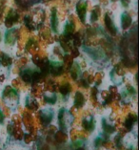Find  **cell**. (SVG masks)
Segmentation results:
<instances>
[{
	"label": "cell",
	"instance_id": "8992f818",
	"mask_svg": "<svg viewBox=\"0 0 139 150\" xmlns=\"http://www.w3.org/2000/svg\"><path fill=\"white\" fill-rule=\"evenodd\" d=\"M45 98L47 102H49V103H54L56 100V96L54 94H52V95H46L45 96Z\"/></svg>",
	"mask_w": 139,
	"mask_h": 150
},
{
	"label": "cell",
	"instance_id": "ba28073f",
	"mask_svg": "<svg viewBox=\"0 0 139 150\" xmlns=\"http://www.w3.org/2000/svg\"><path fill=\"white\" fill-rule=\"evenodd\" d=\"M78 150H83V149H78Z\"/></svg>",
	"mask_w": 139,
	"mask_h": 150
},
{
	"label": "cell",
	"instance_id": "3957f363",
	"mask_svg": "<svg viewBox=\"0 0 139 150\" xmlns=\"http://www.w3.org/2000/svg\"><path fill=\"white\" fill-rule=\"evenodd\" d=\"M77 13L79 14V16L81 17V19H84V16H85L86 13V3L81 1L77 6Z\"/></svg>",
	"mask_w": 139,
	"mask_h": 150
},
{
	"label": "cell",
	"instance_id": "277c9868",
	"mask_svg": "<svg viewBox=\"0 0 139 150\" xmlns=\"http://www.w3.org/2000/svg\"><path fill=\"white\" fill-rule=\"evenodd\" d=\"M84 127L86 128L88 131H93V128H94V122H93V119L91 118L90 120L86 119L84 120Z\"/></svg>",
	"mask_w": 139,
	"mask_h": 150
},
{
	"label": "cell",
	"instance_id": "6da1fadb",
	"mask_svg": "<svg viewBox=\"0 0 139 150\" xmlns=\"http://www.w3.org/2000/svg\"><path fill=\"white\" fill-rule=\"evenodd\" d=\"M72 117L71 116L69 112H66L65 110H61L60 114H59V123L60 126L62 128L67 129V127L72 123Z\"/></svg>",
	"mask_w": 139,
	"mask_h": 150
},
{
	"label": "cell",
	"instance_id": "7a4b0ae2",
	"mask_svg": "<svg viewBox=\"0 0 139 150\" xmlns=\"http://www.w3.org/2000/svg\"><path fill=\"white\" fill-rule=\"evenodd\" d=\"M53 118V113L50 110H43L40 113V119H41V122L44 125H47L51 122Z\"/></svg>",
	"mask_w": 139,
	"mask_h": 150
},
{
	"label": "cell",
	"instance_id": "52a82bcc",
	"mask_svg": "<svg viewBox=\"0 0 139 150\" xmlns=\"http://www.w3.org/2000/svg\"><path fill=\"white\" fill-rule=\"evenodd\" d=\"M3 120H4V115L2 114V111L0 110V122H3Z\"/></svg>",
	"mask_w": 139,
	"mask_h": 150
},
{
	"label": "cell",
	"instance_id": "5b68a950",
	"mask_svg": "<svg viewBox=\"0 0 139 150\" xmlns=\"http://www.w3.org/2000/svg\"><path fill=\"white\" fill-rule=\"evenodd\" d=\"M84 97L81 93H77L76 94V97H75V104L77 107H81V106L84 104Z\"/></svg>",
	"mask_w": 139,
	"mask_h": 150
}]
</instances>
